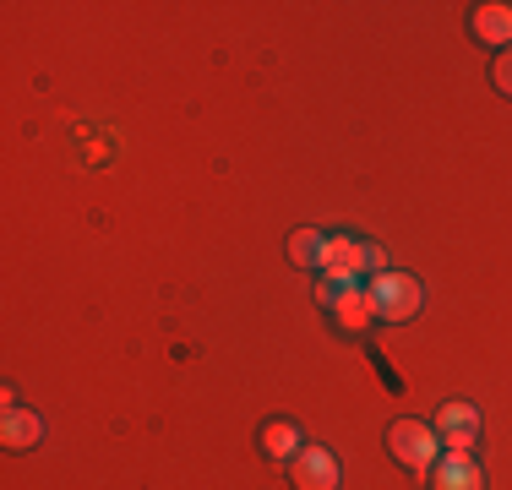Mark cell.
I'll use <instances>...</instances> for the list:
<instances>
[{
  "label": "cell",
  "mask_w": 512,
  "mask_h": 490,
  "mask_svg": "<svg viewBox=\"0 0 512 490\" xmlns=\"http://www.w3.org/2000/svg\"><path fill=\"white\" fill-rule=\"evenodd\" d=\"M387 447H393V458L404 463V469H414V474H431L436 463L447 458L436 425H425V420H398L393 431H387Z\"/></svg>",
  "instance_id": "6da1fadb"
},
{
  "label": "cell",
  "mask_w": 512,
  "mask_h": 490,
  "mask_svg": "<svg viewBox=\"0 0 512 490\" xmlns=\"http://www.w3.org/2000/svg\"><path fill=\"white\" fill-rule=\"evenodd\" d=\"M44 441V420L28 409H6V420H0V447L6 452H28Z\"/></svg>",
  "instance_id": "52a82bcc"
},
{
  "label": "cell",
  "mask_w": 512,
  "mask_h": 490,
  "mask_svg": "<svg viewBox=\"0 0 512 490\" xmlns=\"http://www.w3.org/2000/svg\"><path fill=\"white\" fill-rule=\"evenodd\" d=\"M322 251H327V240L316 235V229H295V235H289V256H295L300 267H322Z\"/></svg>",
  "instance_id": "8fae6325"
},
{
  "label": "cell",
  "mask_w": 512,
  "mask_h": 490,
  "mask_svg": "<svg viewBox=\"0 0 512 490\" xmlns=\"http://www.w3.org/2000/svg\"><path fill=\"white\" fill-rule=\"evenodd\" d=\"M491 82H496V88H502V93L512 98V49H502V55H496V66H491Z\"/></svg>",
  "instance_id": "5bb4252c"
},
{
  "label": "cell",
  "mask_w": 512,
  "mask_h": 490,
  "mask_svg": "<svg viewBox=\"0 0 512 490\" xmlns=\"http://www.w3.org/2000/svg\"><path fill=\"white\" fill-rule=\"evenodd\" d=\"M371 311L382 316V322H409L414 311H420V278L414 273H382V278H371Z\"/></svg>",
  "instance_id": "7a4b0ae2"
},
{
  "label": "cell",
  "mask_w": 512,
  "mask_h": 490,
  "mask_svg": "<svg viewBox=\"0 0 512 490\" xmlns=\"http://www.w3.org/2000/svg\"><path fill=\"white\" fill-rule=\"evenodd\" d=\"M262 447H267V458H284V463H295L300 452H306V441H300V425H289V420H273L262 431Z\"/></svg>",
  "instance_id": "ba28073f"
},
{
  "label": "cell",
  "mask_w": 512,
  "mask_h": 490,
  "mask_svg": "<svg viewBox=\"0 0 512 490\" xmlns=\"http://www.w3.org/2000/svg\"><path fill=\"white\" fill-rule=\"evenodd\" d=\"M322 273L360 278V240H327V251H322Z\"/></svg>",
  "instance_id": "9c48e42d"
},
{
  "label": "cell",
  "mask_w": 512,
  "mask_h": 490,
  "mask_svg": "<svg viewBox=\"0 0 512 490\" xmlns=\"http://www.w3.org/2000/svg\"><path fill=\"white\" fill-rule=\"evenodd\" d=\"M333 316H338V327H349V333H360V327H371L376 322V311H371V294H344V300L333 305Z\"/></svg>",
  "instance_id": "30bf717a"
},
{
  "label": "cell",
  "mask_w": 512,
  "mask_h": 490,
  "mask_svg": "<svg viewBox=\"0 0 512 490\" xmlns=\"http://www.w3.org/2000/svg\"><path fill=\"white\" fill-rule=\"evenodd\" d=\"M289 469H295V490H338V480H344V469L327 447H306Z\"/></svg>",
  "instance_id": "277c9868"
},
{
  "label": "cell",
  "mask_w": 512,
  "mask_h": 490,
  "mask_svg": "<svg viewBox=\"0 0 512 490\" xmlns=\"http://www.w3.org/2000/svg\"><path fill=\"white\" fill-rule=\"evenodd\" d=\"M469 33H474L480 44H491V49H512V6H502V0H491V6H474Z\"/></svg>",
  "instance_id": "5b68a950"
},
{
  "label": "cell",
  "mask_w": 512,
  "mask_h": 490,
  "mask_svg": "<svg viewBox=\"0 0 512 490\" xmlns=\"http://www.w3.org/2000/svg\"><path fill=\"white\" fill-rule=\"evenodd\" d=\"M431 485L436 490H485V474H480V463H474L469 452H447V458L431 469Z\"/></svg>",
  "instance_id": "8992f818"
},
{
  "label": "cell",
  "mask_w": 512,
  "mask_h": 490,
  "mask_svg": "<svg viewBox=\"0 0 512 490\" xmlns=\"http://www.w3.org/2000/svg\"><path fill=\"white\" fill-rule=\"evenodd\" d=\"M436 436H442L447 452H469L474 441H480V409H474V403H447V409L436 414Z\"/></svg>",
  "instance_id": "3957f363"
},
{
  "label": "cell",
  "mask_w": 512,
  "mask_h": 490,
  "mask_svg": "<svg viewBox=\"0 0 512 490\" xmlns=\"http://www.w3.org/2000/svg\"><path fill=\"white\" fill-rule=\"evenodd\" d=\"M360 273H365V278H382V273H387L382 245H365V240H360Z\"/></svg>",
  "instance_id": "4fadbf2b"
},
{
  "label": "cell",
  "mask_w": 512,
  "mask_h": 490,
  "mask_svg": "<svg viewBox=\"0 0 512 490\" xmlns=\"http://www.w3.org/2000/svg\"><path fill=\"white\" fill-rule=\"evenodd\" d=\"M316 294H322V305H338L344 294H355V278H338V273H327L322 284H316Z\"/></svg>",
  "instance_id": "7c38bea8"
}]
</instances>
